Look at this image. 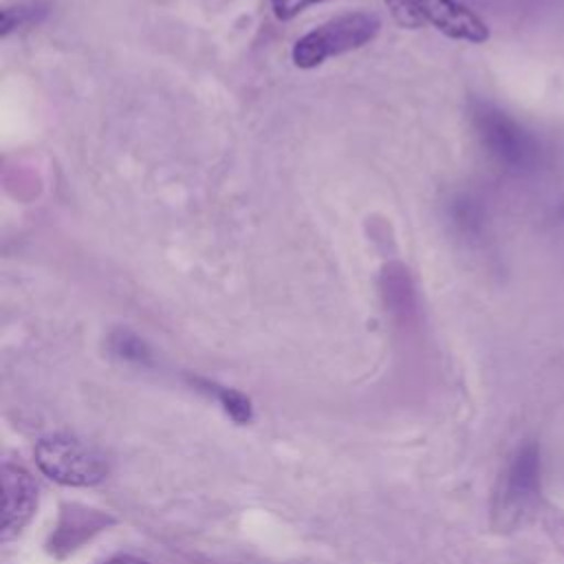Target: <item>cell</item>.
Segmentation results:
<instances>
[{
    "mask_svg": "<svg viewBox=\"0 0 564 564\" xmlns=\"http://www.w3.org/2000/svg\"><path fill=\"white\" fill-rule=\"evenodd\" d=\"M469 117L480 148L502 170L513 174H531L544 163L546 152L538 134L505 108L476 99Z\"/></svg>",
    "mask_w": 564,
    "mask_h": 564,
    "instance_id": "1",
    "label": "cell"
},
{
    "mask_svg": "<svg viewBox=\"0 0 564 564\" xmlns=\"http://www.w3.org/2000/svg\"><path fill=\"white\" fill-rule=\"evenodd\" d=\"M381 31V18L370 11H348L330 18L317 29L302 35L293 51V64L297 68H315L324 64L328 57L357 51L370 44Z\"/></svg>",
    "mask_w": 564,
    "mask_h": 564,
    "instance_id": "2",
    "label": "cell"
},
{
    "mask_svg": "<svg viewBox=\"0 0 564 564\" xmlns=\"http://www.w3.org/2000/svg\"><path fill=\"white\" fill-rule=\"evenodd\" d=\"M42 474L66 487H95L108 476V458L90 443L70 434H51L35 445Z\"/></svg>",
    "mask_w": 564,
    "mask_h": 564,
    "instance_id": "3",
    "label": "cell"
},
{
    "mask_svg": "<svg viewBox=\"0 0 564 564\" xmlns=\"http://www.w3.org/2000/svg\"><path fill=\"white\" fill-rule=\"evenodd\" d=\"M542 454L535 441L522 443L507 460L496 489L494 513L502 527L520 522L540 498Z\"/></svg>",
    "mask_w": 564,
    "mask_h": 564,
    "instance_id": "4",
    "label": "cell"
},
{
    "mask_svg": "<svg viewBox=\"0 0 564 564\" xmlns=\"http://www.w3.org/2000/svg\"><path fill=\"white\" fill-rule=\"evenodd\" d=\"M37 507L33 476L15 463L2 465V542L13 540L29 524Z\"/></svg>",
    "mask_w": 564,
    "mask_h": 564,
    "instance_id": "5",
    "label": "cell"
},
{
    "mask_svg": "<svg viewBox=\"0 0 564 564\" xmlns=\"http://www.w3.org/2000/svg\"><path fill=\"white\" fill-rule=\"evenodd\" d=\"M412 9L436 31L452 40L480 44L489 37L487 24L460 0H408Z\"/></svg>",
    "mask_w": 564,
    "mask_h": 564,
    "instance_id": "6",
    "label": "cell"
},
{
    "mask_svg": "<svg viewBox=\"0 0 564 564\" xmlns=\"http://www.w3.org/2000/svg\"><path fill=\"white\" fill-rule=\"evenodd\" d=\"M203 390H207L218 403L220 408L227 412V416H231L236 423L245 425L253 419V405L249 401V397H245L242 392L227 388V386H218L212 381H196Z\"/></svg>",
    "mask_w": 564,
    "mask_h": 564,
    "instance_id": "7",
    "label": "cell"
},
{
    "mask_svg": "<svg viewBox=\"0 0 564 564\" xmlns=\"http://www.w3.org/2000/svg\"><path fill=\"white\" fill-rule=\"evenodd\" d=\"M48 13V4L40 2V0H29V2H18L11 7L2 9V26H0V35L7 37L18 29L24 26H35L40 24Z\"/></svg>",
    "mask_w": 564,
    "mask_h": 564,
    "instance_id": "8",
    "label": "cell"
},
{
    "mask_svg": "<svg viewBox=\"0 0 564 564\" xmlns=\"http://www.w3.org/2000/svg\"><path fill=\"white\" fill-rule=\"evenodd\" d=\"M108 348L115 357H119L123 361H130V364H143L145 366V364L152 361V352H150L148 344L128 328L112 330L110 337H108Z\"/></svg>",
    "mask_w": 564,
    "mask_h": 564,
    "instance_id": "9",
    "label": "cell"
},
{
    "mask_svg": "<svg viewBox=\"0 0 564 564\" xmlns=\"http://www.w3.org/2000/svg\"><path fill=\"white\" fill-rule=\"evenodd\" d=\"M392 13V18L401 24V26H408V29H416L421 26L423 18L412 9V4L408 0H383Z\"/></svg>",
    "mask_w": 564,
    "mask_h": 564,
    "instance_id": "10",
    "label": "cell"
},
{
    "mask_svg": "<svg viewBox=\"0 0 564 564\" xmlns=\"http://www.w3.org/2000/svg\"><path fill=\"white\" fill-rule=\"evenodd\" d=\"M317 2H324V0H271V9H273V15L284 22V20H293L304 9Z\"/></svg>",
    "mask_w": 564,
    "mask_h": 564,
    "instance_id": "11",
    "label": "cell"
},
{
    "mask_svg": "<svg viewBox=\"0 0 564 564\" xmlns=\"http://www.w3.org/2000/svg\"><path fill=\"white\" fill-rule=\"evenodd\" d=\"M106 564H148V562H143L139 557H132V555H123V557H115V560H110Z\"/></svg>",
    "mask_w": 564,
    "mask_h": 564,
    "instance_id": "12",
    "label": "cell"
}]
</instances>
